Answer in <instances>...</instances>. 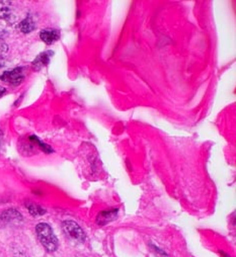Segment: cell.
Segmentation results:
<instances>
[{"instance_id": "1", "label": "cell", "mask_w": 236, "mask_h": 257, "mask_svg": "<svg viewBox=\"0 0 236 257\" xmlns=\"http://www.w3.org/2000/svg\"><path fill=\"white\" fill-rule=\"evenodd\" d=\"M36 233L39 241L48 252H55L58 249V238L54 234V231L49 224L39 223L36 226Z\"/></svg>"}, {"instance_id": "2", "label": "cell", "mask_w": 236, "mask_h": 257, "mask_svg": "<svg viewBox=\"0 0 236 257\" xmlns=\"http://www.w3.org/2000/svg\"><path fill=\"white\" fill-rule=\"evenodd\" d=\"M20 149L21 151L23 152V154H28L30 153L29 155L31 154H35L37 152V150H41L43 151L44 153L46 154H51L54 152V150L49 146L47 145L46 143L42 142L37 136L35 135H32V136H29L25 141L24 143H21L20 145Z\"/></svg>"}, {"instance_id": "3", "label": "cell", "mask_w": 236, "mask_h": 257, "mask_svg": "<svg viewBox=\"0 0 236 257\" xmlns=\"http://www.w3.org/2000/svg\"><path fill=\"white\" fill-rule=\"evenodd\" d=\"M62 229L64 233L72 240L78 242V243H83L86 239L85 232L83 229L74 221L67 220L62 223Z\"/></svg>"}, {"instance_id": "4", "label": "cell", "mask_w": 236, "mask_h": 257, "mask_svg": "<svg viewBox=\"0 0 236 257\" xmlns=\"http://www.w3.org/2000/svg\"><path fill=\"white\" fill-rule=\"evenodd\" d=\"M25 77L26 76H25L24 68L18 67V68L4 72L2 75H0V80L13 86H19L24 82Z\"/></svg>"}, {"instance_id": "5", "label": "cell", "mask_w": 236, "mask_h": 257, "mask_svg": "<svg viewBox=\"0 0 236 257\" xmlns=\"http://www.w3.org/2000/svg\"><path fill=\"white\" fill-rule=\"evenodd\" d=\"M23 221L22 214L16 209H9L0 216V225H8L12 223H20Z\"/></svg>"}, {"instance_id": "6", "label": "cell", "mask_w": 236, "mask_h": 257, "mask_svg": "<svg viewBox=\"0 0 236 257\" xmlns=\"http://www.w3.org/2000/svg\"><path fill=\"white\" fill-rule=\"evenodd\" d=\"M53 55H54L53 51H45L40 55H38L37 58L32 63L33 69L35 71H40L44 67L48 66V64L50 63V60L53 57Z\"/></svg>"}, {"instance_id": "7", "label": "cell", "mask_w": 236, "mask_h": 257, "mask_svg": "<svg viewBox=\"0 0 236 257\" xmlns=\"http://www.w3.org/2000/svg\"><path fill=\"white\" fill-rule=\"evenodd\" d=\"M117 213H119V210L117 209H110L100 212L96 217V224L99 226H105L106 224L116 219Z\"/></svg>"}, {"instance_id": "8", "label": "cell", "mask_w": 236, "mask_h": 257, "mask_svg": "<svg viewBox=\"0 0 236 257\" xmlns=\"http://www.w3.org/2000/svg\"><path fill=\"white\" fill-rule=\"evenodd\" d=\"M60 32L55 29H45L40 32V39L47 45H52L60 39Z\"/></svg>"}, {"instance_id": "9", "label": "cell", "mask_w": 236, "mask_h": 257, "mask_svg": "<svg viewBox=\"0 0 236 257\" xmlns=\"http://www.w3.org/2000/svg\"><path fill=\"white\" fill-rule=\"evenodd\" d=\"M19 28L22 33L30 34L31 32H33L36 29V24H35L33 18L31 16H28L24 21L21 22Z\"/></svg>"}, {"instance_id": "10", "label": "cell", "mask_w": 236, "mask_h": 257, "mask_svg": "<svg viewBox=\"0 0 236 257\" xmlns=\"http://www.w3.org/2000/svg\"><path fill=\"white\" fill-rule=\"evenodd\" d=\"M12 3L0 2V20H8L12 17Z\"/></svg>"}, {"instance_id": "11", "label": "cell", "mask_w": 236, "mask_h": 257, "mask_svg": "<svg viewBox=\"0 0 236 257\" xmlns=\"http://www.w3.org/2000/svg\"><path fill=\"white\" fill-rule=\"evenodd\" d=\"M26 207L29 211V213L33 216V217H40L46 214V210L43 209L41 206L34 204V203H27Z\"/></svg>"}, {"instance_id": "12", "label": "cell", "mask_w": 236, "mask_h": 257, "mask_svg": "<svg viewBox=\"0 0 236 257\" xmlns=\"http://www.w3.org/2000/svg\"><path fill=\"white\" fill-rule=\"evenodd\" d=\"M7 36H8V31L4 27H0V40L5 39Z\"/></svg>"}, {"instance_id": "13", "label": "cell", "mask_w": 236, "mask_h": 257, "mask_svg": "<svg viewBox=\"0 0 236 257\" xmlns=\"http://www.w3.org/2000/svg\"><path fill=\"white\" fill-rule=\"evenodd\" d=\"M5 64H6V59L3 55H0V68L4 67Z\"/></svg>"}, {"instance_id": "14", "label": "cell", "mask_w": 236, "mask_h": 257, "mask_svg": "<svg viewBox=\"0 0 236 257\" xmlns=\"http://www.w3.org/2000/svg\"><path fill=\"white\" fill-rule=\"evenodd\" d=\"M7 93V89L5 87L0 86V97H3Z\"/></svg>"}, {"instance_id": "15", "label": "cell", "mask_w": 236, "mask_h": 257, "mask_svg": "<svg viewBox=\"0 0 236 257\" xmlns=\"http://www.w3.org/2000/svg\"><path fill=\"white\" fill-rule=\"evenodd\" d=\"M3 139H4V132H3V130H2V128H0V147H2Z\"/></svg>"}, {"instance_id": "16", "label": "cell", "mask_w": 236, "mask_h": 257, "mask_svg": "<svg viewBox=\"0 0 236 257\" xmlns=\"http://www.w3.org/2000/svg\"><path fill=\"white\" fill-rule=\"evenodd\" d=\"M220 253H221V255H222L223 257H230L228 254H226V253H224V252H222V251H220Z\"/></svg>"}]
</instances>
